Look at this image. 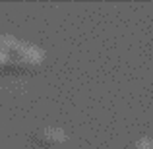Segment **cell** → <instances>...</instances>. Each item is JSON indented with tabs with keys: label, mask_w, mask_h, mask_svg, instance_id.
Wrapping results in <instances>:
<instances>
[{
	"label": "cell",
	"mask_w": 153,
	"mask_h": 149,
	"mask_svg": "<svg viewBox=\"0 0 153 149\" xmlns=\"http://www.w3.org/2000/svg\"><path fill=\"white\" fill-rule=\"evenodd\" d=\"M45 60V52L37 45H31L25 41H16V45L10 50V66L14 68H39Z\"/></svg>",
	"instance_id": "6da1fadb"
},
{
	"label": "cell",
	"mask_w": 153,
	"mask_h": 149,
	"mask_svg": "<svg viewBox=\"0 0 153 149\" xmlns=\"http://www.w3.org/2000/svg\"><path fill=\"white\" fill-rule=\"evenodd\" d=\"M37 138H39V142L45 143V145H58V143L66 142V132H64L62 128L49 126V128H43L37 134Z\"/></svg>",
	"instance_id": "7a4b0ae2"
},
{
	"label": "cell",
	"mask_w": 153,
	"mask_h": 149,
	"mask_svg": "<svg viewBox=\"0 0 153 149\" xmlns=\"http://www.w3.org/2000/svg\"><path fill=\"white\" fill-rule=\"evenodd\" d=\"M130 149H153V139L143 136V138H138L134 143H132Z\"/></svg>",
	"instance_id": "3957f363"
}]
</instances>
